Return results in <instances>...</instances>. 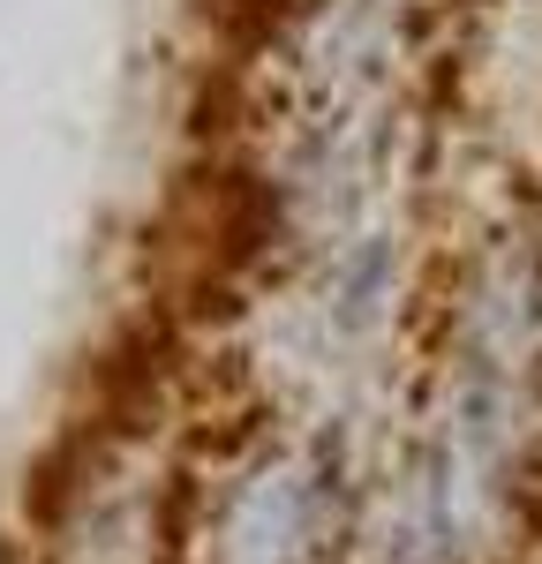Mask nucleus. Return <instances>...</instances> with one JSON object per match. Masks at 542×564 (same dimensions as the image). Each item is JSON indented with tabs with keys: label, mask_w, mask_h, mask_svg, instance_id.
<instances>
[{
	"label": "nucleus",
	"mask_w": 542,
	"mask_h": 564,
	"mask_svg": "<svg viewBox=\"0 0 542 564\" xmlns=\"http://www.w3.org/2000/svg\"><path fill=\"white\" fill-rule=\"evenodd\" d=\"M332 512V459L324 444H257L219 505V550L226 564H302L316 527Z\"/></svg>",
	"instance_id": "1"
}]
</instances>
